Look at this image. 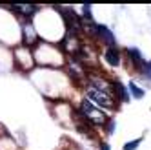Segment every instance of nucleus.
<instances>
[{
	"mask_svg": "<svg viewBox=\"0 0 151 150\" xmlns=\"http://www.w3.org/2000/svg\"><path fill=\"white\" fill-rule=\"evenodd\" d=\"M140 141H142V139L138 137V139H135V141H131V143H127V145L124 146V150H135V148H137V146L140 145Z\"/></svg>",
	"mask_w": 151,
	"mask_h": 150,
	"instance_id": "9b49d317",
	"label": "nucleus"
},
{
	"mask_svg": "<svg viewBox=\"0 0 151 150\" xmlns=\"http://www.w3.org/2000/svg\"><path fill=\"white\" fill-rule=\"evenodd\" d=\"M11 9H13V11L22 13L24 17H33L38 11V6H22V4H17V6H11Z\"/></svg>",
	"mask_w": 151,
	"mask_h": 150,
	"instance_id": "0eeeda50",
	"label": "nucleus"
},
{
	"mask_svg": "<svg viewBox=\"0 0 151 150\" xmlns=\"http://www.w3.org/2000/svg\"><path fill=\"white\" fill-rule=\"evenodd\" d=\"M129 92L133 93V97H135V99H142V97H144V90H140L135 82L129 84Z\"/></svg>",
	"mask_w": 151,
	"mask_h": 150,
	"instance_id": "9d476101",
	"label": "nucleus"
},
{
	"mask_svg": "<svg viewBox=\"0 0 151 150\" xmlns=\"http://www.w3.org/2000/svg\"><path fill=\"white\" fill-rule=\"evenodd\" d=\"M115 92H116L118 95H120V99H122L124 103H126V101H129V95H127V92H126V88L122 86V84H120V82H116V84H115Z\"/></svg>",
	"mask_w": 151,
	"mask_h": 150,
	"instance_id": "1a4fd4ad",
	"label": "nucleus"
},
{
	"mask_svg": "<svg viewBox=\"0 0 151 150\" xmlns=\"http://www.w3.org/2000/svg\"><path fill=\"white\" fill-rule=\"evenodd\" d=\"M88 95H89V99L95 101L99 106H104V108H111V106H113V97H111V93L107 92L106 86H100V84H96V82H91L88 86Z\"/></svg>",
	"mask_w": 151,
	"mask_h": 150,
	"instance_id": "f257e3e1",
	"label": "nucleus"
},
{
	"mask_svg": "<svg viewBox=\"0 0 151 150\" xmlns=\"http://www.w3.org/2000/svg\"><path fill=\"white\" fill-rule=\"evenodd\" d=\"M60 11H64L62 17H64V20H66V28H68V31H69V35H71V33L77 35L78 31H80V28H82L80 18L75 15L73 11H68V9H62V7H60Z\"/></svg>",
	"mask_w": 151,
	"mask_h": 150,
	"instance_id": "7ed1b4c3",
	"label": "nucleus"
},
{
	"mask_svg": "<svg viewBox=\"0 0 151 150\" xmlns=\"http://www.w3.org/2000/svg\"><path fill=\"white\" fill-rule=\"evenodd\" d=\"M37 40V33H35V29L31 24H26L24 26V42L26 44H33V42Z\"/></svg>",
	"mask_w": 151,
	"mask_h": 150,
	"instance_id": "6e6552de",
	"label": "nucleus"
},
{
	"mask_svg": "<svg viewBox=\"0 0 151 150\" xmlns=\"http://www.w3.org/2000/svg\"><path fill=\"white\" fill-rule=\"evenodd\" d=\"M127 55H129V60L133 62V66H135L137 70H142V68H144L146 60H144V59H142V55L138 53V50H135V48H129V50H127Z\"/></svg>",
	"mask_w": 151,
	"mask_h": 150,
	"instance_id": "423d86ee",
	"label": "nucleus"
},
{
	"mask_svg": "<svg viewBox=\"0 0 151 150\" xmlns=\"http://www.w3.org/2000/svg\"><path fill=\"white\" fill-rule=\"evenodd\" d=\"M142 71H144V77L151 79V62H146V64H144V68H142Z\"/></svg>",
	"mask_w": 151,
	"mask_h": 150,
	"instance_id": "f8f14e48",
	"label": "nucleus"
},
{
	"mask_svg": "<svg viewBox=\"0 0 151 150\" xmlns=\"http://www.w3.org/2000/svg\"><path fill=\"white\" fill-rule=\"evenodd\" d=\"M80 115L84 117L86 121H89V123H93V125H104V123L107 121L106 114H104L102 110H99L96 106H93V103L88 101V99H84V101L80 103Z\"/></svg>",
	"mask_w": 151,
	"mask_h": 150,
	"instance_id": "f03ea898",
	"label": "nucleus"
},
{
	"mask_svg": "<svg viewBox=\"0 0 151 150\" xmlns=\"http://www.w3.org/2000/svg\"><path fill=\"white\" fill-rule=\"evenodd\" d=\"M96 37H100L102 42L107 48H113L115 46V37H113V33L106 26H96Z\"/></svg>",
	"mask_w": 151,
	"mask_h": 150,
	"instance_id": "20e7f679",
	"label": "nucleus"
},
{
	"mask_svg": "<svg viewBox=\"0 0 151 150\" xmlns=\"http://www.w3.org/2000/svg\"><path fill=\"white\" fill-rule=\"evenodd\" d=\"M104 57H106V60H107L109 66H118V64H120V51L116 50V46L107 48L106 53H104Z\"/></svg>",
	"mask_w": 151,
	"mask_h": 150,
	"instance_id": "39448f33",
	"label": "nucleus"
}]
</instances>
